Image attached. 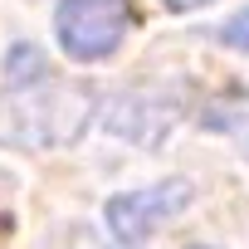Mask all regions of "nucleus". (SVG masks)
Listing matches in <instances>:
<instances>
[{
    "mask_svg": "<svg viewBox=\"0 0 249 249\" xmlns=\"http://www.w3.org/2000/svg\"><path fill=\"white\" fill-rule=\"evenodd\" d=\"M220 39H225L230 49H244V54H249V10H239V15L220 30Z\"/></svg>",
    "mask_w": 249,
    "mask_h": 249,
    "instance_id": "nucleus-4",
    "label": "nucleus"
},
{
    "mask_svg": "<svg viewBox=\"0 0 249 249\" xmlns=\"http://www.w3.org/2000/svg\"><path fill=\"white\" fill-rule=\"evenodd\" d=\"M200 5H210V0H166V10H200Z\"/></svg>",
    "mask_w": 249,
    "mask_h": 249,
    "instance_id": "nucleus-5",
    "label": "nucleus"
},
{
    "mask_svg": "<svg viewBox=\"0 0 249 249\" xmlns=\"http://www.w3.org/2000/svg\"><path fill=\"white\" fill-rule=\"evenodd\" d=\"M127 0H64L59 5V44L69 59H107L127 35Z\"/></svg>",
    "mask_w": 249,
    "mask_h": 249,
    "instance_id": "nucleus-2",
    "label": "nucleus"
},
{
    "mask_svg": "<svg viewBox=\"0 0 249 249\" xmlns=\"http://www.w3.org/2000/svg\"><path fill=\"white\" fill-rule=\"evenodd\" d=\"M191 205V181H157L147 191H127V196H112L107 200V230L117 244H147L161 225H171L181 210Z\"/></svg>",
    "mask_w": 249,
    "mask_h": 249,
    "instance_id": "nucleus-3",
    "label": "nucleus"
},
{
    "mask_svg": "<svg viewBox=\"0 0 249 249\" xmlns=\"http://www.w3.org/2000/svg\"><path fill=\"white\" fill-rule=\"evenodd\" d=\"M93 93L49 69L35 44H15L5 59V98H0V137L20 147H59L83 132Z\"/></svg>",
    "mask_w": 249,
    "mask_h": 249,
    "instance_id": "nucleus-1",
    "label": "nucleus"
},
{
    "mask_svg": "<svg viewBox=\"0 0 249 249\" xmlns=\"http://www.w3.org/2000/svg\"><path fill=\"white\" fill-rule=\"evenodd\" d=\"M200 249H210V244H200Z\"/></svg>",
    "mask_w": 249,
    "mask_h": 249,
    "instance_id": "nucleus-6",
    "label": "nucleus"
}]
</instances>
